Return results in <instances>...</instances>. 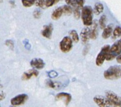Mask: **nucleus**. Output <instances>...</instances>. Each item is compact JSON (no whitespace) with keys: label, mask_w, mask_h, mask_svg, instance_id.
<instances>
[{"label":"nucleus","mask_w":121,"mask_h":107,"mask_svg":"<svg viewBox=\"0 0 121 107\" xmlns=\"http://www.w3.org/2000/svg\"><path fill=\"white\" fill-rule=\"evenodd\" d=\"M103 76L105 79L113 80L121 77V66L112 65L105 71Z\"/></svg>","instance_id":"obj_1"},{"label":"nucleus","mask_w":121,"mask_h":107,"mask_svg":"<svg viewBox=\"0 0 121 107\" xmlns=\"http://www.w3.org/2000/svg\"><path fill=\"white\" fill-rule=\"evenodd\" d=\"M93 10L90 6H86L82 8L81 18L84 25L91 26L93 23Z\"/></svg>","instance_id":"obj_2"},{"label":"nucleus","mask_w":121,"mask_h":107,"mask_svg":"<svg viewBox=\"0 0 121 107\" xmlns=\"http://www.w3.org/2000/svg\"><path fill=\"white\" fill-rule=\"evenodd\" d=\"M121 54V38L119 40L115 42L110 47L109 51L108 53L107 57L106 60L108 61L114 59L117 56Z\"/></svg>","instance_id":"obj_3"},{"label":"nucleus","mask_w":121,"mask_h":107,"mask_svg":"<svg viewBox=\"0 0 121 107\" xmlns=\"http://www.w3.org/2000/svg\"><path fill=\"white\" fill-rule=\"evenodd\" d=\"M105 97L109 102L110 107H121V98L116 93L112 91H107L105 93Z\"/></svg>","instance_id":"obj_4"},{"label":"nucleus","mask_w":121,"mask_h":107,"mask_svg":"<svg viewBox=\"0 0 121 107\" xmlns=\"http://www.w3.org/2000/svg\"><path fill=\"white\" fill-rule=\"evenodd\" d=\"M110 47V46L109 45H106L101 48V50L96 58V64L98 66H101L103 64L104 61L106 60L108 51H109Z\"/></svg>","instance_id":"obj_5"},{"label":"nucleus","mask_w":121,"mask_h":107,"mask_svg":"<svg viewBox=\"0 0 121 107\" xmlns=\"http://www.w3.org/2000/svg\"><path fill=\"white\" fill-rule=\"evenodd\" d=\"M60 49L62 52L67 53L71 50L73 46V41L70 37H65L60 42Z\"/></svg>","instance_id":"obj_6"},{"label":"nucleus","mask_w":121,"mask_h":107,"mask_svg":"<svg viewBox=\"0 0 121 107\" xmlns=\"http://www.w3.org/2000/svg\"><path fill=\"white\" fill-rule=\"evenodd\" d=\"M28 99V95L26 94H20L17 95L11 99V104L12 106H20L26 103Z\"/></svg>","instance_id":"obj_7"},{"label":"nucleus","mask_w":121,"mask_h":107,"mask_svg":"<svg viewBox=\"0 0 121 107\" xmlns=\"http://www.w3.org/2000/svg\"><path fill=\"white\" fill-rule=\"evenodd\" d=\"M55 99L57 101L62 100V101H64L65 105L67 106L70 103V102L71 101L72 96L71 95H70L69 93L62 92V93H58L57 95L55 96Z\"/></svg>","instance_id":"obj_8"},{"label":"nucleus","mask_w":121,"mask_h":107,"mask_svg":"<svg viewBox=\"0 0 121 107\" xmlns=\"http://www.w3.org/2000/svg\"><path fill=\"white\" fill-rule=\"evenodd\" d=\"M95 103L99 107H110L109 102L107 99V98L102 96H95L93 98Z\"/></svg>","instance_id":"obj_9"},{"label":"nucleus","mask_w":121,"mask_h":107,"mask_svg":"<svg viewBox=\"0 0 121 107\" xmlns=\"http://www.w3.org/2000/svg\"><path fill=\"white\" fill-rule=\"evenodd\" d=\"M30 64L33 69H41L45 66V63L42 59L40 58H34L31 60Z\"/></svg>","instance_id":"obj_10"},{"label":"nucleus","mask_w":121,"mask_h":107,"mask_svg":"<svg viewBox=\"0 0 121 107\" xmlns=\"http://www.w3.org/2000/svg\"><path fill=\"white\" fill-rule=\"evenodd\" d=\"M39 75V71L35 69H32L28 70L27 71L25 72L22 76V79L24 81L26 80H29L32 77H38Z\"/></svg>","instance_id":"obj_11"},{"label":"nucleus","mask_w":121,"mask_h":107,"mask_svg":"<svg viewBox=\"0 0 121 107\" xmlns=\"http://www.w3.org/2000/svg\"><path fill=\"white\" fill-rule=\"evenodd\" d=\"M52 32H53V25L52 24H49L48 25L44 27L42 30V35L46 38H50L52 37Z\"/></svg>","instance_id":"obj_12"},{"label":"nucleus","mask_w":121,"mask_h":107,"mask_svg":"<svg viewBox=\"0 0 121 107\" xmlns=\"http://www.w3.org/2000/svg\"><path fill=\"white\" fill-rule=\"evenodd\" d=\"M89 32H90V28H84L82 29L81 32L80 37H81V39L83 44H86L90 38H89Z\"/></svg>","instance_id":"obj_13"},{"label":"nucleus","mask_w":121,"mask_h":107,"mask_svg":"<svg viewBox=\"0 0 121 107\" xmlns=\"http://www.w3.org/2000/svg\"><path fill=\"white\" fill-rule=\"evenodd\" d=\"M91 28L89 32V38L93 40L96 39L98 36V23L96 22H93Z\"/></svg>","instance_id":"obj_14"},{"label":"nucleus","mask_w":121,"mask_h":107,"mask_svg":"<svg viewBox=\"0 0 121 107\" xmlns=\"http://www.w3.org/2000/svg\"><path fill=\"white\" fill-rule=\"evenodd\" d=\"M113 33V29H112V27L111 25H108L104 29H103V32L102 33V37L104 39H107L108 38H109L111 36L112 34Z\"/></svg>","instance_id":"obj_15"},{"label":"nucleus","mask_w":121,"mask_h":107,"mask_svg":"<svg viewBox=\"0 0 121 107\" xmlns=\"http://www.w3.org/2000/svg\"><path fill=\"white\" fill-rule=\"evenodd\" d=\"M64 13H63L62 8V7H59V8H56L55 10H54V11L52 13V18L53 20H58L62 16V15Z\"/></svg>","instance_id":"obj_16"},{"label":"nucleus","mask_w":121,"mask_h":107,"mask_svg":"<svg viewBox=\"0 0 121 107\" xmlns=\"http://www.w3.org/2000/svg\"><path fill=\"white\" fill-rule=\"evenodd\" d=\"M69 35L70 38H71L73 42L78 43L79 41V36L78 35V32H76L75 30H70L69 32Z\"/></svg>","instance_id":"obj_17"},{"label":"nucleus","mask_w":121,"mask_h":107,"mask_svg":"<svg viewBox=\"0 0 121 107\" xmlns=\"http://www.w3.org/2000/svg\"><path fill=\"white\" fill-rule=\"evenodd\" d=\"M103 10H104V7H103V4L99 3H97L95 4L93 12L95 14L99 15L103 11Z\"/></svg>","instance_id":"obj_18"},{"label":"nucleus","mask_w":121,"mask_h":107,"mask_svg":"<svg viewBox=\"0 0 121 107\" xmlns=\"http://www.w3.org/2000/svg\"><path fill=\"white\" fill-rule=\"evenodd\" d=\"M46 84L48 87L51 88H53V89H55L58 86H59V83H58L53 81L51 79H47L46 80Z\"/></svg>","instance_id":"obj_19"},{"label":"nucleus","mask_w":121,"mask_h":107,"mask_svg":"<svg viewBox=\"0 0 121 107\" xmlns=\"http://www.w3.org/2000/svg\"><path fill=\"white\" fill-rule=\"evenodd\" d=\"M106 22H107V17L105 15H102L100 17L99 20V27L101 29H104L107 27L106 26Z\"/></svg>","instance_id":"obj_20"},{"label":"nucleus","mask_w":121,"mask_h":107,"mask_svg":"<svg viewBox=\"0 0 121 107\" xmlns=\"http://www.w3.org/2000/svg\"><path fill=\"white\" fill-rule=\"evenodd\" d=\"M113 38H119L121 37V27H115V29L113 31Z\"/></svg>","instance_id":"obj_21"},{"label":"nucleus","mask_w":121,"mask_h":107,"mask_svg":"<svg viewBox=\"0 0 121 107\" xmlns=\"http://www.w3.org/2000/svg\"><path fill=\"white\" fill-rule=\"evenodd\" d=\"M62 8L64 14L69 15L72 13V9L71 6H69V5H65V6H62Z\"/></svg>","instance_id":"obj_22"},{"label":"nucleus","mask_w":121,"mask_h":107,"mask_svg":"<svg viewBox=\"0 0 121 107\" xmlns=\"http://www.w3.org/2000/svg\"><path fill=\"white\" fill-rule=\"evenodd\" d=\"M36 0H22V3L25 7H30L36 3Z\"/></svg>","instance_id":"obj_23"},{"label":"nucleus","mask_w":121,"mask_h":107,"mask_svg":"<svg viewBox=\"0 0 121 107\" xmlns=\"http://www.w3.org/2000/svg\"><path fill=\"white\" fill-rule=\"evenodd\" d=\"M36 5L40 8H44L46 6V0H36Z\"/></svg>","instance_id":"obj_24"},{"label":"nucleus","mask_w":121,"mask_h":107,"mask_svg":"<svg viewBox=\"0 0 121 107\" xmlns=\"http://www.w3.org/2000/svg\"><path fill=\"white\" fill-rule=\"evenodd\" d=\"M60 0H46V7H51L53 6L54 4H56Z\"/></svg>","instance_id":"obj_25"},{"label":"nucleus","mask_w":121,"mask_h":107,"mask_svg":"<svg viewBox=\"0 0 121 107\" xmlns=\"http://www.w3.org/2000/svg\"><path fill=\"white\" fill-rule=\"evenodd\" d=\"M73 16L75 17V18L76 19H79L80 18V16H81V12H80V10L79 8H78V7H76V8H74V10L73 11Z\"/></svg>","instance_id":"obj_26"},{"label":"nucleus","mask_w":121,"mask_h":107,"mask_svg":"<svg viewBox=\"0 0 121 107\" xmlns=\"http://www.w3.org/2000/svg\"><path fill=\"white\" fill-rule=\"evenodd\" d=\"M65 2L69 6H73V7H75V8L77 7L76 0H65Z\"/></svg>","instance_id":"obj_27"},{"label":"nucleus","mask_w":121,"mask_h":107,"mask_svg":"<svg viewBox=\"0 0 121 107\" xmlns=\"http://www.w3.org/2000/svg\"><path fill=\"white\" fill-rule=\"evenodd\" d=\"M5 44H6V46H8V47L10 48L11 49H13L14 43L12 40H6Z\"/></svg>","instance_id":"obj_28"},{"label":"nucleus","mask_w":121,"mask_h":107,"mask_svg":"<svg viewBox=\"0 0 121 107\" xmlns=\"http://www.w3.org/2000/svg\"><path fill=\"white\" fill-rule=\"evenodd\" d=\"M85 2V0H76V3H77V7L79 8H83L84 4Z\"/></svg>","instance_id":"obj_29"},{"label":"nucleus","mask_w":121,"mask_h":107,"mask_svg":"<svg viewBox=\"0 0 121 107\" xmlns=\"http://www.w3.org/2000/svg\"><path fill=\"white\" fill-rule=\"evenodd\" d=\"M48 76L51 77H56L58 75V73H56V71H52L49 72L48 73Z\"/></svg>","instance_id":"obj_30"},{"label":"nucleus","mask_w":121,"mask_h":107,"mask_svg":"<svg viewBox=\"0 0 121 107\" xmlns=\"http://www.w3.org/2000/svg\"><path fill=\"white\" fill-rule=\"evenodd\" d=\"M34 17L35 18H39L41 16V12L39 10H36L33 13Z\"/></svg>","instance_id":"obj_31"},{"label":"nucleus","mask_w":121,"mask_h":107,"mask_svg":"<svg viewBox=\"0 0 121 107\" xmlns=\"http://www.w3.org/2000/svg\"><path fill=\"white\" fill-rule=\"evenodd\" d=\"M5 97H6V95H5L3 92L1 93H0V101L3 100V99L5 98Z\"/></svg>","instance_id":"obj_32"},{"label":"nucleus","mask_w":121,"mask_h":107,"mask_svg":"<svg viewBox=\"0 0 121 107\" xmlns=\"http://www.w3.org/2000/svg\"><path fill=\"white\" fill-rule=\"evenodd\" d=\"M116 59H117V61L118 63L121 64V54L119 56H117V57H116Z\"/></svg>","instance_id":"obj_33"},{"label":"nucleus","mask_w":121,"mask_h":107,"mask_svg":"<svg viewBox=\"0 0 121 107\" xmlns=\"http://www.w3.org/2000/svg\"><path fill=\"white\" fill-rule=\"evenodd\" d=\"M89 49V48H88V49H86V47L84 49V55H86V54L87 53V52H88Z\"/></svg>","instance_id":"obj_34"},{"label":"nucleus","mask_w":121,"mask_h":107,"mask_svg":"<svg viewBox=\"0 0 121 107\" xmlns=\"http://www.w3.org/2000/svg\"><path fill=\"white\" fill-rule=\"evenodd\" d=\"M10 107H15V106H12H12H10Z\"/></svg>","instance_id":"obj_35"},{"label":"nucleus","mask_w":121,"mask_h":107,"mask_svg":"<svg viewBox=\"0 0 121 107\" xmlns=\"http://www.w3.org/2000/svg\"><path fill=\"white\" fill-rule=\"evenodd\" d=\"M3 2V0H0V3H2Z\"/></svg>","instance_id":"obj_36"},{"label":"nucleus","mask_w":121,"mask_h":107,"mask_svg":"<svg viewBox=\"0 0 121 107\" xmlns=\"http://www.w3.org/2000/svg\"></svg>","instance_id":"obj_37"},{"label":"nucleus","mask_w":121,"mask_h":107,"mask_svg":"<svg viewBox=\"0 0 121 107\" xmlns=\"http://www.w3.org/2000/svg\"><path fill=\"white\" fill-rule=\"evenodd\" d=\"M0 107H1V106H0Z\"/></svg>","instance_id":"obj_38"}]
</instances>
